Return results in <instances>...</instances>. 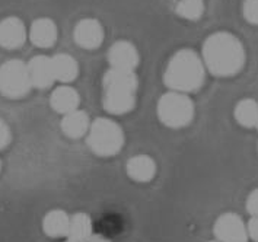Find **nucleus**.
Returning <instances> with one entry per match:
<instances>
[{"instance_id": "dca6fc26", "label": "nucleus", "mask_w": 258, "mask_h": 242, "mask_svg": "<svg viewBox=\"0 0 258 242\" xmlns=\"http://www.w3.org/2000/svg\"><path fill=\"white\" fill-rule=\"evenodd\" d=\"M91 129L89 117L85 111L76 109L73 112H69L61 120V130L70 139H79L88 135Z\"/></svg>"}, {"instance_id": "412c9836", "label": "nucleus", "mask_w": 258, "mask_h": 242, "mask_svg": "<svg viewBox=\"0 0 258 242\" xmlns=\"http://www.w3.org/2000/svg\"><path fill=\"white\" fill-rule=\"evenodd\" d=\"M242 14L246 22L258 25V0H244Z\"/></svg>"}, {"instance_id": "a211bd4d", "label": "nucleus", "mask_w": 258, "mask_h": 242, "mask_svg": "<svg viewBox=\"0 0 258 242\" xmlns=\"http://www.w3.org/2000/svg\"><path fill=\"white\" fill-rule=\"evenodd\" d=\"M92 220L86 213L70 216L68 239L75 242H88L92 238Z\"/></svg>"}, {"instance_id": "f8f14e48", "label": "nucleus", "mask_w": 258, "mask_h": 242, "mask_svg": "<svg viewBox=\"0 0 258 242\" xmlns=\"http://www.w3.org/2000/svg\"><path fill=\"white\" fill-rule=\"evenodd\" d=\"M29 40L40 48H50L57 40V27L50 18H38L29 28Z\"/></svg>"}, {"instance_id": "39448f33", "label": "nucleus", "mask_w": 258, "mask_h": 242, "mask_svg": "<svg viewBox=\"0 0 258 242\" xmlns=\"http://www.w3.org/2000/svg\"><path fill=\"white\" fill-rule=\"evenodd\" d=\"M158 117L166 127H185L194 117V104L187 94L171 91L161 96L158 102Z\"/></svg>"}, {"instance_id": "4be33fe9", "label": "nucleus", "mask_w": 258, "mask_h": 242, "mask_svg": "<svg viewBox=\"0 0 258 242\" xmlns=\"http://www.w3.org/2000/svg\"><path fill=\"white\" fill-rule=\"evenodd\" d=\"M11 143V129L6 121L0 118V150L5 149Z\"/></svg>"}, {"instance_id": "ddd939ff", "label": "nucleus", "mask_w": 258, "mask_h": 242, "mask_svg": "<svg viewBox=\"0 0 258 242\" xmlns=\"http://www.w3.org/2000/svg\"><path fill=\"white\" fill-rule=\"evenodd\" d=\"M125 172L136 183H149L156 175V163L148 155H137L128 159Z\"/></svg>"}, {"instance_id": "1a4fd4ad", "label": "nucleus", "mask_w": 258, "mask_h": 242, "mask_svg": "<svg viewBox=\"0 0 258 242\" xmlns=\"http://www.w3.org/2000/svg\"><path fill=\"white\" fill-rule=\"evenodd\" d=\"M27 40V29L19 18L9 16L0 21V47L15 50L24 45Z\"/></svg>"}, {"instance_id": "7ed1b4c3", "label": "nucleus", "mask_w": 258, "mask_h": 242, "mask_svg": "<svg viewBox=\"0 0 258 242\" xmlns=\"http://www.w3.org/2000/svg\"><path fill=\"white\" fill-rule=\"evenodd\" d=\"M137 76L135 72L109 69L104 75L102 105L109 114H127L136 105Z\"/></svg>"}, {"instance_id": "f03ea898", "label": "nucleus", "mask_w": 258, "mask_h": 242, "mask_svg": "<svg viewBox=\"0 0 258 242\" xmlns=\"http://www.w3.org/2000/svg\"><path fill=\"white\" fill-rule=\"evenodd\" d=\"M206 66L203 58L192 50H179L169 60L163 81L165 85L175 92H196L204 83Z\"/></svg>"}, {"instance_id": "5701e85b", "label": "nucleus", "mask_w": 258, "mask_h": 242, "mask_svg": "<svg viewBox=\"0 0 258 242\" xmlns=\"http://www.w3.org/2000/svg\"><path fill=\"white\" fill-rule=\"evenodd\" d=\"M246 210L252 217H258V189L254 190L246 200Z\"/></svg>"}, {"instance_id": "9b49d317", "label": "nucleus", "mask_w": 258, "mask_h": 242, "mask_svg": "<svg viewBox=\"0 0 258 242\" xmlns=\"http://www.w3.org/2000/svg\"><path fill=\"white\" fill-rule=\"evenodd\" d=\"M28 70H29V78L32 82V86L45 89L53 85L54 73H53V66H51V58L47 55H37L28 63Z\"/></svg>"}, {"instance_id": "9d476101", "label": "nucleus", "mask_w": 258, "mask_h": 242, "mask_svg": "<svg viewBox=\"0 0 258 242\" xmlns=\"http://www.w3.org/2000/svg\"><path fill=\"white\" fill-rule=\"evenodd\" d=\"M108 62L112 69L135 72L139 65V51L128 41H117L109 48Z\"/></svg>"}, {"instance_id": "a878e982", "label": "nucleus", "mask_w": 258, "mask_h": 242, "mask_svg": "<svg viewBox=\"0 0 258 242\" xmlns=\"http://www.w3.org/2000/svg\"><path fill=\"white\" fill-rule=\"evenodd\" d=\"M64 242H75V241H72V239H68V241H64Z\"/></svg>"}, {"instance_id": "bb28decb", "label": "nucleus", "mask_w": 258, "mask_h": 242, "mask_svg": "<svg viewBox=\"0 0 258 242\" xmlns=\"http://www.w3.org/2000/svg\"><path fill=\"white\" fill-rule=\"evenodd\" d=\"M0 169H2V162H0Z\"/></svg>"}, {"instance_id": "cd10ccee", "label": "nucleus", "mask_w": 258, "mask_h": 242, "mask_svg": "<svg viewBox=\"0 0 258 242\" xmlns=\"http://www.w3.org/2000/svg\"><path fill=\"white\" fill-rule=\"evenodd\" d=\"M210 242H219V241H210Z\"/></svg>"}, {"instance_id": "423d86ee", "label": "nucleus", "mask_w": 258, "mask_h": 242, "mask_svg": "<svg viewBox=\"0 0 258 242\" xmlns=\"http://www.w3.org/2000/svg\"><path fill=\"white\" fill-rule=\"evenodd\" d=\"M32 82L28 65L21 60H9L0 66V94L11 99H19L29 92Z\"/></svg>"}, {"instance_id": "b1692460", "label": "nucleus", "mask_w": 258, "mask_h": 242, "mask_svg": "<svg viewBox=\"0 0 258 242\" xmlns=\"http://www.w3.org/2000/svg\"><path fill=\"white\" fill-rule=\"evenodd\" d=\"M246 229H248V236L252 241L258 242V217H251L246 225Z\"/></svg>"}, {"instance_id": "6e6552de", "label": "nucleus", "mask_w": 258, "mask_h": 242, "mask_svg": "<svg viewBox=\"0 0 258 242\" xmlns=\"http://www.w3.org/2000/svg\"><path fill=\"white\" fill-rule=\"evenodd\" d=\"M73 37L76 44L85 50H95L104 41V28L96 19H82L75 28Z\"/></svg>"}, {"instance_id": "4468645a", "label": "nucleus", "mask_w": 258, "mask_h": 242, "mask_svg": "<svg viewBox=\"0 0 258 242\" xmlns=\"http://www.w3.org/2000/svg\"><path fill=\"white\" fill-rule=\"evenodd\" d=\"M81 102V96L76 92V89H73L72 86H58L57 89L53 91L51 98H50V104L54 111L60 114H69L76 111Z\"/></svg>"}, {"instance_id": "6ab92c4d", "label": "nucleus", "mask_w": 258, "mask_h": 242, "mask_svg": "<svg viewBox=\"0 0 258 242\" xmlns=\"http://www.w3.org/2000/svg\"><path fill=\"white\" fill-rule=\"evenodd\" d=\"M235 118L246 129L257 127L258 124V104L255 99L245 98L241 99L235 107Z\"/></svg>"}, {"instance_id": "c85d7f7f", "label": "nucleus", "mask_w": 258, "mask_h": 242, "mask_svg": "<svg viewBox=\"0 0 258 242\" xmlns=\"http://www.w3.org/2000/svg\"><path fill=\"white\" fill-rule=\"evenodd\" d=\"M257 129H258V124H257Z\"/></svg>"}, {"instance_id": "393cba45", "label": "nucleus", "mask_w": 258, "mask_h": 242, "mask_svg": "<svg viewBox=\"0 0 258 242\" xmlns=\"http://www.w3.org/2000/svg\"><path fill=\"white\" fill-rule=\"evenodd\" d=\"M88 242H109L107 238H104V236H101V235H94L91 239Z\"/></svg>"}, {"instance_id": "f257e3e1", "label": "nucleus", "mask_w": 258, "mask_h": 242, "mask_svg": "<svg viewBox=\"0 0 258 242\" xmlns=\"http://www.w3.org/2000/svg\"><path fill=\"white\" fill-rule=\"evenodd\" d=\"M202 58L212 75L219 78L235 76L245 65L244 45L231 32H215L204 41Z\"/></svg>"}, {"instance_id": "f3484780", "label": "nucleus", "mask_w": 258, "mask_h": 242, "mask_svg": "<svg viewBox=\"0 0 258 242\" xmlns=\"http://www.w3.org/2000/svg\"><path fill=\"white\" fill-rule=\"evenodd\" d=\"M70 216L63 210H51L42 219V230L50 238L68 236Z\"/></svg>"}, {"instance_id": "2eb2a0df", "label": "nucleus", "mask_w": 258, "mask_h": 242, "mask_svg": "<svg viewBox=\"0 0 258 242\" xmlns=\"http://www.w3.org/2000/svg\"><path fill=\"white\" fill-rule=\"evenodd\" d=\"M51 66L55 81L70 83L78 78L79 65L70 54H55L54 57H51Z\"/></svg>"}, {"instance_id": "20e7f679", "label": "nucleus", "mask_w": 258, "mask_h": 242, "mask_svg": "<svg viewBox=\"0 0 258 242\" xmlns=\"http://www.w3.org/2000/svg\"><path fill=\"white\" fill-rule=\"evenodd\" d=\"M124 145V133L115 121L98 118L88 132V146L98 156H114Z\"/></svg>"}, {"instance_id": "aec40b11", "label": "nucleus", "mask_w": 258, "mask_h": 242, "mask_svg": "<svg viewBox=\"0 0 258 242\" xmlns=\"http://www.w3.org/2000/svg\"><path fill=\"white\" fill-rule=\"evenodd\" d=\"M177 14L188 21H197L202 18L204 12L203 0H178Z\"/></svg>"}, {"instance_id": "0eeeda50", "label": "nucleus", "mask_w": 258, "mask_h": 242, "mask_svg": "<svg viewBox=\"0 0 258 242\" xmlns=\"http://www.w3.org/2000/svg\"><path fill=\"white\" fill-rule=\"evenodd\" d=\"M215 235L219 242H248V229L236 213H223L215 222Z\"/></svg>"}]
</instances>
